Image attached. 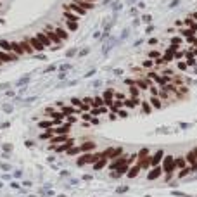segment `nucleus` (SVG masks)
<instances>
[{
	"mask_svg": "<svg viewBox=\"0 0 197 197\" xmlns=\"http://www.w3.org/2000/svg\"><path fill=\"white\" fill-rule=\"evenodd\" d=\"M123 102H125V107H126V109H135L137 105H140L142 100H140L138 97H126Z\"/></svg>",
	"mask_w": 197,
	"mask_h": 197,
	"instance_id": "obj_10",
	"label": "nucleus"
},
{
	"mask_svg": "<svg viewBox=\"0 0 197 197\" xmlns=\"http://www.w3.org/2000/svg\"><path fill=\"white\" fill-rule=\"evenodd\" d=\"M161 166H163V171H164V173H175V169H177V166H175V157L169 156V154H168V156L164 154Z\"/></svg>",
	"mask_w": 197,
	"mask_h": 197,
	"instance_id": "obj_2",
	"label": "nucleus"
},
{
	"mask_svg": "<svg viewBox=\"0 0 197 197\" xmlns=\"http://www.w3.org/2000/svg\"><path fill=\"white\" fill-rule=\"evenodd\" d=\"M78 121V118L74 116V114H71V116H66L64 118V123H68V125H73V123H76Z\"/></svg>",
	"mask_w": 197,
	"mask_h": 197,
	"instance_id": "obj_37",
	"label": "nucleus"
},
{
	"mask_svg": "<svg viewBox=\"0 0 197 197\" xmlns=\"http://www.w3.org/2000/svg\"><path fill=\"white\" fill-rule=\"evenodd\" d=\"M68 140H69V135L66 133V135H55V137H52L49 142H50V145H52V147H55V145H61V144L68 142Z\"/></svg>",
	"mask_w": 197,
	"mask_h": 197,
	"instance_id": "obj_11",
	"label": "nucleus"
},
{
	"mask_svg": "<svg viewBox=\"0 0 197 197\" xmlns=\"http://www.w3.org/2000/svg\"><path fill=\"white\" fill-rule=\"evenodd\" d=\"M183 26H187V28H192V30L197 33V21H195L192 16H188V17H185V19H183Z\"/></svg>",
	"mask_w": 197,
	"mask_h": 197,
	"instance_id": "obj_19",
	"label": "nucleus"
},
{
	"mask_svg": "<svg viewBox=\"0 0 197 197\" xmlns=\"http://www.w3.org/2000/svg\"><path fill=\"white\" fill-rule=\"evenodd\" d=\"M35 36H36V38L42 42V45L45 47V49H47V47H52V42L49 40V36H47V33H45V31H38Z\"/></svg>",
	"mask_w": 197,
	"mask_h": 197,
	"instance_id": "obj_13",
	"label": "nucleus"
},
{
	"mask_svg": "<svg viewBox=\"0 0 197 197\" xmlns=\"http://www.w3.org/2000/svg\"><path fill=\"white\" fill-rule=\"evenodd\" d=\"M17 55L12 54V52H5V50H0V62H12L16 61Z\"/></svg>",
	"mask_w": 197,
	"mask_h": 197,
	"instance_id": "obj_14",
	"label": "nucleus"
},
{
	"mask_svg": "<svg viewBox=\"0 0 197 197\" xmlns=\"http://www.w3.org/2000/svg\"><path fill=\"white\" fill-rule=\"evenodd\" d=\"M100 159V152H83L80 154V157L76 159L78 166H85V164H94Z\"/></svg>",
	"mask_w": 197,
	"mask_h": 197,
	"instance_id": "obj_1",
	"label": "nucleus"
},
{
	"mask_svg": "<svg viewBox=\"0 0 197 197\" xmlns=\"http://www.w3.org/2000/svg\"><path fill=\"white\" fill-rule=\"evenodd\" d=\"M114 92L116 90H113V88H107V90H104V94H102V99H104V104L109 107L113 102H114Z\"/></svg>",
	"mask_w": 197,
	"mask_h": 197,
	"instance_id": "obj_9",
	"label": "nucleus"
},
{
	"mask_svg": "<svg viewBox=\"0 0 197 197\" xmlns=\"http://www.w3.org/2000/svg\"><path fill=\"white\" fill-rule=\"evenodd\" d=\"M157 57H161V52H159L157 49H154V50H150V52H149V59L154 61V59H157Z\"/></svg>",
	"mask_w": 197,
	"mask_h": 197,
	"instance_id": "obj_36",
	"label": "nucleus"
},
{
	"mask_svg": "<svg viewBox=\"0 0 197 197\" xmlns=\"http://www.w3.org/2000/svg\"><path fill=\"white\" fill-rule=\"evenodd\" d=\"M64 19H68V21H76L78 23V19H80V16H76L74 12H71V11H64Z\"/></svg>",
	"mask_w": 197,
	"mask_h": 197,
	"instance_id": "obj_27",
	"label": "nucleus"
},
{
	"mask_svg": "<svg viewBox=\"0 0 197 197\" xmlns=\"http://www.w3.org/2000/svg\"><path fill=\"white\" fill-rule=\"evenodd\" d=\"M192 17H194L195 21H197V12H194V14H192Z\"/></svg>",
	"mask_w": 197,
	"mask_h": 197,
	"instance_id": "obj_47",
	"label": "nucleus"
},
{
	"mask_svg": "<svg viewBox=\"0 0 197 197\" xmlns=\"http://www.w3.org/2000/svg\"><path fill=\"white\" fill-rule=\"evenodd\" d=\"M73 145H74V140H73V138H69L68 142H64V144H61L59 147H52V149H55L57 152H68V150H69V149H71Z\"/></svg>",
	"mask_w": 197,
	"mask_h": 197,
	"instance_id": "obj_15",
	"label": "nucleus"
},
{
	"mask_svg": "<svg viewBox=\"0 0 197 197\" xmlns=\"http://www.w3.org/2000/svg\"><path fill=\"white\" fill-rule=\"evenodd\" d=\"M163 175V166L159 164V166H152L150 169H149V173H147V180L149 182H154V180H157L159 177Z\"/></svg>",
	"mask_w": 197,
	"mask_h": 197,
	"instance_id": "obj_4",
	"label": "nucleus"
},
{
	"mask_svg": "<svg viewBox=\"0 0 197 197\" xmlns=\"http://www.w3.org/2000/svg\"><path fill=\"white\" fill-rule=\"evenodd\" d=\"M185 159H187V164H190L192 168H195V164H197V157H195L194 149H192V150H188L187 154H185Z\"/></svg>",
	"mask_w": 197,
	"mask_h": 197,
	"instance_id": "obj_18",
	"label": "nucleus"
},
{
	"mask_svg": "<svg viewBox=\"0 0 197 197\" xmlns=\"http://www.w3.org/2000/svg\"><path fill=\"white\" fill-rule=\"evenodd\" d=\"M0 50H5V52H12L11 42H7V40H0ZM12 54H14V52H12Z\"/></svg>",
	"mask_w": 197,
	"mask_h": 197,
	"instance_id": "obj_31",
	"label": "nucleus"
},
{
	"mask_svg": "<svg viewBox=\"0 0 197 197\" xmlns=\"http://www.w3.org/2000/svg\"><path fill=\"white\" fill-rule=\"evenodd\" d=\"M171 43H173V45H180V43H182V36H173Z\"/></svg>",
	"mask_w": 197,
	"mask_h": 197,
	"instance_id": "obj_41",
	"label": "nucleus"
},
{
	"mask_svg": "<svg viewBox=\"0 0 197 197\" xmlns=\"http://www.w3.org/2000/svg\"><path fill=\"white\" fill-rule=\"evenodd\" d=\"M150 104H152V107H156V109L163 107V100L159 99V95H150Z\"/></svg>",
	"mask_w": 197,
	"mask_h": 197,
	"instance_id": "obj_26",
	"label": "nucleus"
},
{
	"mask_svg": "<svg viewBox=\"0 0 197 197\" xmlns=\"http://www.w3.org/2000/svg\"><path fill=\"white\" fill-rule=\"evenodd\" d=\"M28 40H30V43H31V47H33V50H36V52H42L43 49H45V47H43V45H42V42H40V40H38L36 36H30Z\"/></svg>",
	"mask_w": 197,
	"mask_h": 197,
	"instance_id": "obj_16",
	"label": "nucleus"
},
{
	"mask_svg": "<svg viewBox=\"0 0 197 197\" xmlns=\"http://www.w3.org/2000/svg\"><path fill=\"white\" fill-rule=\"evenodd\" d=\"M74 4H78L80 7H83L85 11H90V9H94V2H86V0H73Z\"/></svg>",
	"mask_w": 197,
	"mask_h": 197,
	"instance_id": "obj_25",
	"label": "nucleus"
},
{
	"mask_svg": "<svg viewBox=\"0 0 197 197\" xmlns=\"http://www.w3.org/2000/svg\"><path fill=\"white\" fill-rule=\"evenodd\" d=\"M183 54H185L183 50H178L177 54H175V59H182V57H183Z\"/></svg>",
	"mask_w": 197,
	"mask_h": 197,
	"instance_id": "obj_45",
	"label": "nucleus"
},
{
	"mask_svg": "<svg viewBox=\"0 0 197 197\" xmlns=\"http://www.w3.org/2000/svg\"><path fill=\"white\" fill-rule=\"evenodd\" d=\"M0 64H2V62H0Z\"/></svg>",
	"mask_w": 197,
	"mask_h": 197,
	"instance_id": "obj_49",
	"label": "nucleus"
},
{
	"mask_svg": "<svg viewBox=\"0 0 197 197\" xmlns=\"http://www.w3.org/2000/svg\"><path fill=\"white\" fill-rule=\"evenodd\" d=\"M163 157H164V150L163 149L156 150V154L150 156V166H159L163 163Z\"/></svg>",
	"mask_w": 197,
	"mask_h": 197,
	"instance_id": "obj_8",
	"label": "nucleus"
},
{
	"mask_svg": "<svg viewBox=\"0 0 197 197\" xmlns=\"http://www.w3.org/2000/svg\"><path fill=\"white\" fill-rule=\"evenodd\" d=\"M71 105L76 107V109H80V107L83 105V100H81V99H71Z\"/></svg>",
	"mask_w": 197,
	"mask_h": 197,
	"instance_id": "obj_38",
	"label": "nucleus"
},
{
	"mask_svg": "<svg viewBox=\"0 0 197 197\" xmlns=\"http://www.w3.org/2000/svg\"><path fill=\"white\" fill-rule=\"evenodd\" d=\"M114 99H116V100H125V99H126V95H125V94H121V92H114Z\"/></svg>",
	"mask_w": 197,
	"mask_h": 197,
	"instance_id": "obj_40",
	"label": "nucleus"
},
{
	"mask_svg": "<svg viewBox=\"0 0 197 197\" xmlns=\"http://www.w3.org/2000/svg\"><path fill=\"white\" fill-rule=\"evenodd\" d=\"M149 90H150V95H159V90H161V88H157L156 85H150Z\"/></svg>",
	"mask_w": 197,
	"mask_h": 197,
	"instance_id": "obj_39",
	"label": "nucleus"
},
{
	"mask_svg": "<svg viewBox=\"0 0 197 197\" xmlns=\"http://www.w3.org/2000/svg\"><path fill=\"white\" fill-rule=\"evenodd\" d=\"M78 147H80V152L83 154V152H94V150L97 149V144H95V142H92V140H86V142L80 144Z\"/></svg>",
	"mask_w": 197,
	"mask_h": 197,
	"instance_id": "obj_7",
	"label": "nucleus"
},
{
	"mask_svg": "<svg viewBox=\"0 0 197 197\" xmlns=\"http://www.w3.org/2000/svg\"><path fill=\"white\" fill-rule=\"evenodd\" d=\"M180 35H182L183 38H190V36H194V35H197V33H195V31H194L192 28H187V26H185V28H182Z\"/></svg>",
	"mask_w": 197,
	"mask_h": 197,
	"instance_id": "obj_29",
	"label": "nucleus"
},
{
	"mask_svg": "<svg viewBox=\"0 0 197 197\" xmlns=\"http://www.w3.org/2000/svg\"><path fill=\"white\" fill-rule=\"evenodd\" d=\"M62 11H71V12H74L76 16H85V14H86V11H85L83 7H80L78 4H74V2L64 4V5H62Z\"/></svg>",
	"mask_w": 197,
	"mask_h": 197,
	"instance_id": "obj_3",
	"label": "nucleus"
},
{
	"mask_svg": "<svg viewBox=\"0 0 197 197\" xmlns=\"http://www.w3.org/2000/svg\"><path fill=\"white\" fill-rule=\"evenodd\" d=\"M126 159H128V156H125V154H121V156H119V157H116V159H111V164H109V169H111V171L118 169L121 164H125V163H126Z\"/></svg>",
	"mask_w": 197,
	"mask_h": 197,
	"instance_id": "obj_6",
	"label": "nucleus"
},
{
	"mask_svg": "<svg viewBox=\"0 0 197 197\" xmlns=\"http://www.w3.org/2000/svg\"><path fill=\"white\" fill-rule=\"evenodd\" d=\"M64 23H66V28H68V31H76V30H78V23H76V21H68V19H64Z\"/></svg>",
	"mask_w": 197,
	"mask_h": 197,
	"instance_id": "obj_30",
	"label": "nucleus"
},
{
	"mask_svg": "<svg viewBox=\"0 0 197 197\" xmlns=\"http://www.w3.org/2000/svg\"><path fill=\"white\" fill-rule=\"evenodd\" d=\"M11 47H12V52H14L17 57L26 55V54H24V50H23V47H21V42H11Z\"/></svg>",
	"mask_w": 197,
	"mask_h": 197,
	"instance_id": "obj_17",
	"label": "nucleus"
},
{
	"mask_svg": "<svg viewBox=\"0 0 197 197\" xmlns=\"http://www.w3.org/2000/svg\"><path fill=\"white\" fill-rule=\"evenodd\" d=\"M140 66H142L144 69H152V68H154V61H152V59H145Z\"/></svg>",
	"mask_w": 197,
	"mask_h": 197,
	"instance_id": "obj_35",
	"label": "nucleus"
},
{
	"mask_svg": "<svg viewBox=\"0 0 197 197\" xmlns=\"http://www.w3.org/2000/svg\"><path fill=\"white\" fill-rule=\"evenodd\" d=\"M86 2H95V0H86Z\"/></svg>",
	"mask_w": 197,
	"mask_h": 197,
	"instance_id": "obj_48",
	"label": "nucleus"
},
{
	"mask_svg": "<svg viewBox=\"0 0 197 197\" xmlns=\"http://www.w3.org/2000/svg\"><path fill=\"white\" fill-rule=\"evenodd\" d=\"M178 68H180L182 71H185V69L188 68V66H187V62H185V61H182V62H178Z\"/></svg>",
	"mask_w": 197,
	"mask_h": 197,
	"instance_id": "obj_44",
	"label": "nucleus"
},
{
	"mask_svg": "<svg viewBox=\"0 0 197 197\" xmlns=\"http://www.w3.org/2000/svg\"><path fill=\"white\" fill-rule=\"evenodd\" d=\"M102 105H105V104H104V99H102L100 95L94 97V104H92V107H102Z\"/></svg>",
	"mask_w": 197,
	"mask_h": 197,
	"instance_id": "obj_34",
	"label": "nucleus"
},
{
	"mask_svg": "<svg viewBox=\"0 0 197 197\" xmlns=\"http://www.w3.org/2000/svg\"><path fill=\"white\" fill-rule=\"evenodd\" d=\"M54 31L57 33V36H59L62 42H64V40H68V36H69V31H68V30H64V28H61V26H55Z\"/></svg>",
	"mask_w": 197,
	"mask_h": 197,
	"instance_id": "obj_21",
	"label": "nucleus"
},
{
	"mask_svg": "<svg viewBox=\"0 0 197 197\" xmlns=\"http://www.w3.org/2000/svg\"><path fill=\"white\" fill-rule=\"evenodd\" d=\"M140 92H142V90L138 88L137 85H130V86H128V95H130V97H140Z\"/></svg>",
	"mask_w": 197,
	"mask_h": 197,
	"instance_id": "obj_24",
	"label": "nucleus"
},
{
	"mask_svg": "<svg viewBox=\"0 0 197 197\" xmlns=\"http://www.w3.org/2000/svg\"><path fill=\"white\" fill-rule=\"evenodd\" d=\"M43 31H45V33H47V36H49V40L52 42V47H54V45H59V43L62 42V40H61V38L57 36V33L54 31V28H52V26H47V28H45V30H43Z\"/></svg>",
	"mask_w": 197,
	"mask_h": 197,
	"instance_id": "obj_5",
	"label": "nucleus"
},
{
	"mask_svg": "<svg viewBox=\"0 0 197 197\" xmlns=\"http://www.w3.org/2000/svg\"><path fill=\"white\" fill-rule=\"evenodd\" d=\"M83 102H85V104H88V105L92 107V104H94V97H85Z\"/></svg>",
	"mask_w": 197,
	"mask_h": 197,
	"instance_id": "obj_42",
	"label": "nucleus"
},
{
	"mask_svg": "<svg viewBox=\"0 0 197 197\" xmlns=\"http://www.w3.org/2000/svg\"><path fill=\"white\" fill-rule=\"evenodd\" d=\"M175 26H178V28H182V26H183V21H175Z\"/></svg>",
	"mask_w": 197,
	"mask_h": 197,
	"instance_id": "obj_46",
	"label": "nucleus"
},
{
	"mask_svg": "<svg viewBox=\"0 0 197 197\" xmlns=\"http://www.w3.org/2000/svg\"><path fill=\"white\" fill-rule=\"evenodd\" d=\"M107 163H109V159H107V157L102 154V152H100V159H99L97 163H94V169H97V171H99V169H102V168H104Z\"/></svg>",
	"mask_w": 197,
	"mask_h": 197,
	"instance_id": "obj_20",
	"label": "nucleus"
},
{
	"mask_svg": "<svg viewBox=\"0 0 197 197\" xmlns=\"http://www.w3.org/2000/svg\"><path fill=\"white\" fill-rule=\"evenodd\" d=\"M194 171V168L192 166H185L183 169H180V173H178V178H183V177H187L188 173H192Z\"/></svg>",
	"mask_w": 197,
	"mask_h": 197,
	"instance_id": "obj_33",
	"label": "nucleus"
},
{
	"mask_svg": "<svg viewBox=\"0 0 197 197\" xmlns=\"http://www.w3.org/2000/svg\"><path fill=\"white\" fill-rule=\"evenodd\" d=\"M116 114H118V116H119V118H126V116H128V113H126V111H125V109H119V111H118V113H116Z\"/></svg>",
	"mask_w": 197,
	"mask_h": 197,
	"instance_id": "obj_43",
	"label": "nucleus"
},
{
	"mask_svg": "<svg viewBox=\"0 0 197 197\" xmlns=\"http://www.w3.org/2000/svg\"><path fill=\"white\" fill-rule=\"evenodd\" d=\"M147 156H150V152H149L147 147H144V149H140V150L137 152V157H138V159H144V157H147ZM138 159H137V161H138Z\"/></svg>",
	"mask_w": 197,
	"mask_h": 197,
	"instance_id": "obj_32",
	"label": "nucleus"
},
{
	"mask_svg": "<svg viewBox=\"0 0 197 197\" xmlns=\"http://www.w3.org/2000/svg\"><path fill=\"white\" fill-rule=\"evenodd\" d=\"M21 47H23L24 54H33V47H31V43H30V40H28V38L21 40Z\"/></svg>",
	"mask_w": 197,
	"mask_h": 197,
	"instance_id": "obj_23",
	"label": "nucleus"
},
{
	"mask_svg": "<svg viewBox=\"0 0 197 197\" xmlns=\"http://www.w3.org/2000/svg\"><path fill=\"white\" fill-rule=\"evenodd\" d=\"M175 166H177V169H183L185 166H188V164H187L185 156H178V157H175Z\"/></svg>",
	"mask_w": 197,
	"mask_h": 197,
	"instance_id": "obj_22",
	"label": "nucleus"
},
{
	"mask_svg": "<svg viewBox=\"0 0 197 197\" xmlns=\"http://www.w3.org/2000/svg\"><path fill=\"white\" fill-rule=\"evenodd\" d=\"M140 171H142L140 164H138V163H135V164H131V166L128 168L126 177H128V178H135V177H138V173H140Z\"/></svg>",
	"mask_w": 197,
	"mask_h": 197,
	"instance_id": "obj_12",
	"label": "nucleus"
},
{
	"mask_svg": "<svg viewBox=\"0 0 197 197\" xmlns=\"http://www.w3.org/2000/svg\"><path fill=\"white\" fill-rule=\"evenodd\" d=\"M140 105H142V113H144V114H150V113H152V105H150V102L142 100Z\"/></svg>",
	"mask_w": 197,
	"mask_h": 197,
	"instance_id": "obj_28",
	"label": "nucleus"
}]
</instances>
